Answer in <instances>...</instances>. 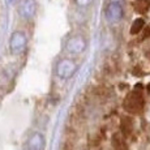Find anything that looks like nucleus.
Here are the masks:
<instances>
[{"label": "nucleus", "mask_w": 150, "mask_h": 150, "mask_svg": "<svg viewBox=\"0 0 150 150\" xmlns=\"http://www.w3.org/2000/svg\"><path fill=\"white\" fill-rule=\"evenodd\" d=\"M123 14V11H122V7L119 4H111L108 7V11H107V17L110 20H114V21H117V20L122 17Z\"/></svg>", "instance_id": "7ed1b4c3"}, {"label": "nucleus", "mask_w": 150, "mask_h": 150, "mask_svg": "<svg viewBox=\"0 0 150 150\" xmlns=\"http://www.w3.org/2000/svg\"><path fill=\"white\" fill-rule=\"evenodd\" d=\"M114 150H127L125 144L123 142V140L119 137V134L114 137Z\"/></svg>", "instance_id": "0eeeda50"}, {"label": "nucleus", "mask_w": 150, "mask_h": 150, "mask_svg": "<svg viewBox=\"0 0 150 150\" xmlns=\"http://www.w3.org/2000/svg\"><path fill=\"white\" fill-rule=\"evenodd\" d=\"M144 105H145V102H144L142 93L136 89L131 91L124 99V108L129 114H140L144 108Z\"/></svg>", "instance_id": "f257e3e1"}, {"label": "nucleus", "mask_w": 150, "mask_h": 150, "mask_svg": "<svg viewBox=\"0 0 150 150\" xmlns=\"http://www.w3.org/2000/svg\"><path fill=\"white\" fill-rule=\"evenodd\" d=\"M122 131L124 136H128L132 132V120L129 117H123L122 120Z\"/></svg>", "instance_id": "423d86ee"}, {"label": "nucleus", "mask_w": 150, "mask_h": 150, "mask_svg": "<svg viewBox=\"0 0 150 150\" xmlns=\"http://www.w3.org/2000/svg\"><path fill=\"white\" fill-rule=\"evenodd\" d=\"M45 148V138L41 133H34L28 141L29 150H42Z\"/></svg>", "instance_id": "f03ea898"}, {"label": "nucleus", "mask_w": 150, "mask_h": 150, "mask_svg": "<svg viewBox=\"0 0 150 150\" xmlns=\"http://www.w3.org/2000/svg\"><path fill=\"white\" fill-rule=\"evenodd\" d=\"M150 37V26H146L144 29V33H142V37H141V39H146Z\"/></svg>", "instance_id": "6e6552de"}, {"label": "nucleus", "mask_w": 150, "mask_h": 150, "mask_svg": "<svg viewBox=\"0 0 150 150\" xmlns=\"http://www.w3.org/2000/svg\"><path fill=\"white\" fill-rule=\"evenodd\" d=\"M149 7H150V0H134L133 1V8L137 13L148 12Z\"/></svg>", "instance_id": "20e7f679"}, {"label": "nucleus", "mask_w": 150, "mask_h": 150, "mask_svg": "<svg viewBox=\"0 0 150 150\" xmlns=\"http://www.w3.org/2000/svg\"><path fill=\"white\" fill-rule=\"evenodd\" d=\"M142 29H145V21H144V18H136L131 26V34H133V35L134 34H138Z\"/></svg>", "instance_id": "39448f33"}]
</instances>
